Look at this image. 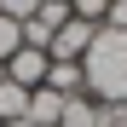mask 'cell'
Instances as JSON below:
<instances>
[{
  "instance_id": "1",
  "label": "cell",
  "mask_w": 127,
  "mask_h": 127,
  "mask_svg": "<svg viewBox=\"0 0 127 127\" xmlns=\"http://www.w3.org/2000/svg\"><path fill=\"white\" fill-rule=\"evenodd\" d=\"M81 75H87V98H98V104H127V35L98 23L93 46L81 52Z\"/></svg>"
},
{
  "instance_id": "2",
  "label": "cell",
  "mask_w": 127,
  "mask_h": 127,
  "mask_svg": "<svg viewBox=\"0 0 127 127\" xmlns=\"http://www.w3.org/2000/svg\"><path fill=\"white\" fill-rule=\"evenodd\" d=\"M46 69H52V58L35 52V46H17V52L6 58V81H12V87H23V93L46 87Z\"/></svg>"
},
{
  "instance_id": "3",
  "label": "cell",
  "mask_w": 127,
  "mask_h": 127,
  "mask_svg": "<svg viewBox=\"0 0 127 127\" xmlns=\"http://www.w3.org/2000/svg\"><path fill=\"white\" fill-rule=\"evenodd\" d=\"M93 35H98V23H81V17H69L58 35H52V46H46V58H64V64H81V52L93 46Z\"/></svg>"
},
{
  "instance_id": "4",
  "label": "cell",
  "mask_w": 127,
  "mask_h": 127,
  "mask_svg": "<svg viewBox=\"0 0 127 127\" xmlns=\"http://www.w3.org/2000/svg\"><path fill=\"white\" fill-rule=\"evenodd\" d=\"M58 116H64V93H52V87H35L29 93V127H58Z\"/></svg>"
},
{
  "instance_id": "5",
  "label": "cell",
  "mask_w": 127,
  "mask_h": 127,
  "mask_svg": "<svg viewBox=\"0 0 127 127\" xmlns=\"http://www.w3.org/2000/svg\"><path fill=\"white\" fill-rule=\"evenodd\" d=\"M46 87H52V93H64V98H75V93H87V75H81V64H64V58H52V69H46Z\"/></svg>"
},
{
  "instance_id": "6",
  "label": "cell",
  "mask_w": 127,
  "mask_h": 127,
  "mask_svg": "<svg viewBox=\"0 0 127 127\" xmlns=\"http://www.w3.org/2000/svg\"><path fill=\"white\" fill-rule=\"evenodd\" d=\"M58 127H98V98H87V93L64 98V116H58Z\"/></svg>"
},
{
  "instance_id": "7",
  "label": "cell",
  "mask_w": 127,
  "mask_h": 127,
  "mask_svg": "<svg viewBox=\"0 0 127 127\" xmlns=\"http://www.w3.org/2000/svg\"><path fill=\"white\" fill-rule=\"evenodd\" d=\"M23 116H29V93L0 81V121H23Z\"/></svg>"
},
{
  "instance_id": "8",
  "label": "cell",
  "mask_w": 127,
  "mask_h": 127,
  "mask_svg": "<svg viewBox=\"0 0 127 127\" xmlns=\"http://www.w3.org/2000/svg\"><path fill=\"white\" fill-rule=\"evenodd\" d=\"M17 29H23V46H35V52H46V46H52V35H58L46 17H29V23H17Z\"/></svg>"
},
{
  "instance_id": "9",
  "label": "cell",
  "mask_w": 127,
  "mask_h": 127,
  "mask_svg": "<svg viewBox=\"0 0 127 127\" xmlns=\"http://www.w3.org/2000/svg\"><path fill=\"white\" fill-rule=\"evenodd\" d=\"M104 12H110V0H69V17H81V23H104Z\"/></svg>"
},
{
  "instance_id": "10",
  "label": "cell",
  "mask_w": 127,
  "mask_h": 127,
  "mask_svg": "<svg viewBox=\"0 0 127 127\" xmlns=\"http://www.w3.org/2000/svg\"><path fill=\"white\" fill-rule=\"evenodd\" d=\"M17 46H23V29H17L12 17H0V64H6V58L17 52Z\"/></svg>"
},
{
  "instance_id": "11",
  "label": "cell",
  "mask_w": 127,
  "mask_h": 127,
  "mask_svg": "<svg viewBox=\"0 0 127 127\" xmlns=\"http://www.w3.org/2000/svg\"><path fill=\"white\" fill-rule=\"evenodd\" d=\"M40 12V0H0V17H12V23H29Z\"/></svg>"
},
{
  "instance_id": "12",
  "label": "cell",
  "mask_w": 127,
  "mask_h": 127,
  "mask_svg": "<svg viewBox=\"0 0 127 127\" xmlns=\"http://www.w3.org/2000/svg\"><path fill=\"white\" fill-rule=\"evenodd\" d=\"M104 29H121V35H127V0H110V12H104Z\"/></svg>"
},
{
  "instance_id": "13",
  "label": "cell",
  "mask_w": 127,
  "mask_h": 127,
  "mask_svg": "<svg viewBox=\"0 0 127 127\" xmlns=\"http://www.w3.org/2000/svg\"><path fill=\"white\" fill-rule=\"evenodd\" d=\"M0 127H29V121H0Z\"/></svg>"
},
{
  "instance_id": "14",
  "label": "cell",
  "mask_w": 127,
  "mask_h": 127,
  "mask_svg": "<svg viewBox=\"0 0 127 127\" xmlns=\"http://www.w3.org/2000/svg\"><path fill=\"white\" fill-rule=\"evenodd\" d=\"M0 81H6V64H0Z\"/></svg>"
},
{
  "instance_id": "15",
  "label": "cell",
  "mask_w": 127,
  "mask_h": 127,
  "mask_svg": "<svg viewBox=\"0 0 127 127\" xmlns=\"http://www.w3.org/2000/svg\"><path fill=\"white\" fill-rule=\"evenodd\" d=\"M116 127H127V116H121V121H116Z\"/></svg>"
},
{
  "instance_id": "16",
  "label": "cell",
  "mask_w": 127,
  "mask_h": 127,
  "mask_svg": "<svg viewBox=\"0 0 127 127\" xmlns=\"http://www.w3.org/2000/svg\"><path fill=\"white\" fill-rule=\"evenodd\" d=\"M58 6H69V0H58Z\"/></svg>"
}]
</instances>
